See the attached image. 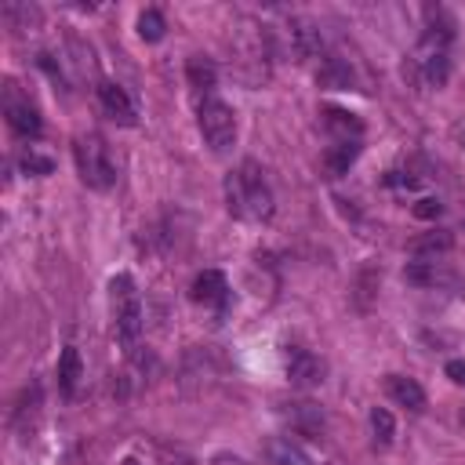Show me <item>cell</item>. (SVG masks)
Instances as JSON below:
<instances>
[{"instance_id": "9c48e42d", "label": "cell", "mask_w": 465, "mask_h": 465, "mask_svg": "<svg viewBox=\"0 0 465 465\" xmlns=\"http://www.w3.org/2000/svg\"><path fill=\"white\" fill-rule=\"evenodd\" d=\"M280 414H283L287 425H291L294 432H302V436H320V432H323V411H320L316 403H309V400L287 403Z\"/></svg>"}, {"instance_id": "5b68a950", "label": "cell", "mask_w": 465, "mask_h": 465, "mask_svg": "<svg viewBox=\"0 0 465 465\" xmlns=\"http://www.w3.org/2000/svg\"><path fill=\"white\" fill-rule=\"evenodd\" d=\"M4 116H7V127L15 134H22V138H36L40 134V113L29 102V94L18 91L15 80L4 84Z\"/></svg>"}, {"instance_id": "484cf974", "label": "cell", "mask_w": 465, "mask_h": 465, "mask_svg": "<svg viewBox=\"0 0 465 465\" xmlns=\"http://www.w3.org/2000/svg\"><path fill=\"white\" fill-rule=\"evenodd\" d=\"M461 145H465V134H461Z\"/></svg>"}, {"instance_id": "5bb4252c", "label": "cell", "mask_w": 465, "mask_h": 465, "mask_svg": "<svg viewBox=\"0 0 465 465\" xmlns=\"http://www.w3.org/2000/svg\"><path fill=\"white\" fill-rule=\"evenodd\" d=\"M185 73H189V84H193V91H203V94L211 98V91H214V84H218L214 62H211V58H203V54H193V58L185 62Z\"/></svg>"}, {"instance_id": "7c38bea8", "label": "cell", "mask_w": 465, "mask_h": 465, "mask_svg": "<svg viewBox=\"0 0 465 465\" xmlns=\"http://www.w3.org/2000/svg\"><path fill=\"white\" fill-rule=\"evenodd\" d=\"M356 156H360V142H331L327 153H323V171H327V178H341V174L352 167Z\"/></svg>"}, {"instance_id": "cb8c5ba5", "label": "cell", "mask_w": 465, "mask_h": 465, "mask_svg": "<svg viewBox=\"0 0 465 465\" xmlns=\"http://www.w3.org/2000/svg\"><path fill=\"white\" fill-rule=\"evenodd\" d=\"M124 465H138V461H134V458H127V461H124Z\"/></svg>"}, {"instance_id": "3957f363", "label": "cell", "mask_w": 465, "mask_h": 465, "mask_svg": "<svg viewBox=\"0 0 465 465\" xmlns=\"http://www.w3.org/2000/svg\"><path fill=\"white\" fill-rule=\"evenodd\" d=\"M109 298H113V320H116V334L124 338V345H131L142 331V298L134 291V280L127 272L109 280Z\"/></svg>"}, {"instance_id": "ffe728a7", "label": "cell", "mask_w": 465, "mask_h": 465, "mask_svg": "<svg viewBox=\"0 0 465 465\" xmlns=\"http://www.w3.org/2000/svg\"><path fill=\"white\" fill-rule=\"evenodd\" d=\"M22 171H25V174H51V171H54V160H51V156H40V153L29 145V149L22 153Z\"/></svg>"}, {"instance_id": "7a4b0ae2", "label": "cell", "mask_w": 465, "mask_h": 465, "mask_svg": "<svg viewBox=\"0 0 465 465\" xmlns=\"http://www.w3.org/2000/svg\"><path fill=\"white\" fill-rule=\"evenodd\" d=\"M73 156H76V171H80L84 185H91V189H113L116 167H113L109 149H105V142L98 134H76Z\"/></svg>"}, {"instance_id": "8fae6325", "label": "cell", "mask_w": 465, "mask_h": 465, "mask_svg": "<svg viewBox=\"0 0 465 465\" xmlns=\"http://www.w3.org/2000/svg\"><path fill=\"white\" fill-rule=\"evenodd\" d=\"M323 127H327L331 142H360L363 138V124L356 120V113H345V109H327Z\"/></svg>"}, {"instance_id": "603a6c76", "label": "cell", "mask_w": 465, "mask_h": 465, "mask_svg": "<svg viewBox=\"0 0 465 465\" xmlns=\"http://www.w3.org/2000/svg\"><path fill=\"white\" fill-rule=\"evenodd\" d=\"M211 465H247L243 458H236V454H214L211 458Z\"/></svg>"}, {"instance_id": "ba28073f", "label": "cell", "mask_w": 465, "mask_h": 465, "mask_svg": "<svg viewBox=\"0 0 465 465\" xmlns=\"http://www.w3.org/2000/svg\"><path fill=\"white\" fill-rule=\"evenodd\" d=\"M229 298H232V291H229V283H225V276H222L218 269H203V272L193 280V302L225 312V309H229Z\"/></svg>"}, {"instance_id": "44dd1931", "label": "cell", "mask_w": 465, "mask_h": 465, "mask_svg": "<svg viewBox=\"0 0 465 465\" xmlns=\"http://www.w3.org/2000/svg\"><path fill=\"white\" fill-rule=\"evenodd\" d=\"M411 211H414V218H425V222H429V218H440V214H443V203H440L436 196H421Z\"/></svg>"}, {"instance_id": "277c9868", "label": "cell", "mask_w": 465, "mask_h": 465, "mask_svg": "<svg viewBox=\"0 0 465 465\" xmlns=\"http://www.w3.org/2000/svg\"><path fill=\"white\" fill-rule=\"evenodd\" d=\"M196 124H200L203 142L214 153H229L232 149V142H236V113L222 98H203L200 113H196Z\"/></svg>"}, {"instance_id": "6da1fadb", "label": "cell", "mask_w": 465, "mask_h": 465, "mask_svg": "<svg viewBox=\"0 0 465 465\" xmlns=\"http://www.w3.org/2000/svg\"><path fill=\"white\" fill-rule=\"evenodd\" d=\"M222 189H225V207L232 218H240V222H269L272 218V189L254 160H243L240 167H232L225 174Z\"/></svg>"}, {"instance_id": "2e32d148", "label": "cell", "mask_w": 465, "mask_h": 465, "mask_svg": "<svg viewBox=\"0 0 465 465\" xmlns=\"http://www.w3.org/2000/svg\"><path fill=\"white\" fill-rule=\"evenodd\" d=\"M320 84L323 87H334V91H345L352 84V73H349V65L341 58H327L323 69H320Z\"/></svg>"}, {"instance_id": "ac0fdd59", "label": "cell", "mask_w": 465, "mask_h": 465, "mask_svg": "<svg viewBox=\"0 0 465 465\" xmlns=\"http://www.w3.org/2000/svg\"><path fill=\"white\" fill-rule=\"evenodd\" d=\"M447 247H450V232H447V229H432V232H425V236H418V240L411 243L414 254H432V258L443 254Z\"/></svg>"}, {"instance_id": "8992f818", "label": "cell", "mask_w": 465, "mask_h": 465, "mask_svg": "<svg viewBox=\"0 0 465 465\" xmlns=\"http://www.w3.org/2000/svg\"><path fill=\"white\" fill-rule=\"evenodd\" d=\"M98 105H102L105 116L116 120L120 127H134V124H138V109H134V102H131L127 91H124L120 84H113V80H102V84H98Z\"/></svg>"}, {"instance_id": "d6986e66", "label": "cell", "mask_w": 465, "mask_h": 465, "mask_svg": "<svg viewBox=\"0 0 465 465\" xmlns=\"http://www.w3.org/2000/svg\"><path fill=\"white\" fill-rule=\"evenodd\" d=\"M371 432H374V443H381V447L392 443L396 421H392V414H389L385 407H374V411H371Z\"/></svg>"}, {"instance_id": "52a82bcc", "label": "cell", "mask_w": 465, "mask_h": 465, "mask_svg": "<svg viewBox=\"0 0 465 465\" xmlns=\"http://www.w3.org/2000/svg\"><path fill=\"white\" fill-rule=\"evenodd\" d=\"M287 381L294 389H316L323 381V360L312 356L309 349H291L287 352Z\"/></svg>"}, {"instance_id": "e0dca14e", "label": "cell", "mask_w": 465, "mask_h": 465, "mask_svg": "<svg viewBox=\"0 0 465 465\" xmlns=\"http://www.w3.org/2000/svg\"><path fill=\"white\" fill-rule=\"evenodd\" d=\"M163 33H167L163 15H160L156 7H145V11L138 15V36L149 40V44H156V40H163Z\"/></svg>"}, {"instance_id": "d4e9b609", "label": "cell", "mask_w": 465, "mask_h": 465, "mask_svg": "<svg viewBox=\"0 0 465 465\" xmlns=\"http://www.w3.org/2000/svg\"><path fill=\"white\" fill-rule=\"evenodd\" d=\"M461 421H465V411H461Z\"/></svg>"}, {"instance_id": "9a60e30c", "label": "cell", "mask_w": 465, "mask_h": 465, "mask_svg": "<svg viewBox=\"0 0 465 465\" xmlns=\"http://www.w3.org/2000/svg\"><path fill=\"white\" fill-rule=\"evenodd\" d=\"M269 458H272V465H312L309 454H305L291 436H276V440H269Z\"/></svg>"}, {"instance_id": "7402d4cb", "label": "cell", "mask_w": 465, "mask_h": 465, "mask_svg": "<svg viewBox=\"0 0 465 465\" xmlns=\"http://www.w3.org/2000/svg\"><path fill=\"white\" fill-rule=\"evenodd\" d=\"M443 371H447V378H450L454 385H465V360H450Z\"/></svg>"}, {"instance_id": "30bf717a", "label": "cell", "mask_w": 465, "mask_h": 465, "mask_svg": "<svg viewBox=\"0 0 465 465\" xmlns=\"http://www.w3.org/2000/svg\"><path fill=\"white\" fill-rule=\"evenodd\" d=\"M385 392H389V400L392 403H400V407H407V411H425V392H421V385L414 381V378H407V374H389L385 378Z\"/></svg>"}, {"instance_id": "4fadbf2b", "label": "cell", "mask_w": 465, "mask_h": 465, "mask_svg": "<svg viewBox=\"0 0 465 465\" xmlns=\"http://www.w3.org/2000/svg\"><path fill=\"white\" fill-rule=\"evenodd\" d=\"M80 374H84L80 352H76L73 345H65V349H62V356H58V389H62V396H76Z\"/></svg>"}]
</instances>
